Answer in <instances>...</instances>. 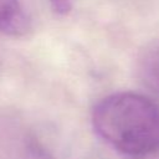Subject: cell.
I'll return each instance as SVG.
<instances>
[{
  "label": "cell",
  "mask_w": 159,
  "mask_h": 159,
  "mask_svg": "<svg viewBox=\"0 0 159 159\" xmlns=\"http://www.w3.org/2000/svg\"><path fill=\"white\" fill-rule=\"evenodd\" d=\"M137 71L142 82L159 94V37L150 41L140 51Z\"/></svg>",
  "instance_id": "cell-4"
},
{
  "label": "cell",
  "mask_w": 159,
  "mask_h": 159,
  "mask_svg": "<svg viewBox=\"0 0 159 159\" xmlns=\"http://www.w3.org/2000/svg\"><path fill=\"white\" fill-rule=\"evenodd\" d=\"M91 120L98 137L123 155L159 153V104L147 96L112 93L96 103Z\"/></svg>",
  "instance_id": "cell-1"
},
{
  "label": "cell",
  "mask_w": 159,
  "mask_h": 159,
  "mask_svg": "<svg viewBox=\"0 0 159 159\" xmlns=\"http://www.w3.org/2000/svg\"><path fill=\"white\" fill-rule=\"evenodd\" d=\"M0 159H55L48 148L26 123L0 113Z\"/></svg>",
  "instance_id": "cell-2"
},
{
  "label": "cell",
  "mask_w": 159,
  "mask_h": 159,
  "mask_svg": "<svg viewBox=\"0 0 159 159\" xmlns=\"http://www.w3.org/2000/svg\"><path fill=\"white\" fill-rule=\"evenodd\" d=\"M53 11L58 15H66L71 11V0H47Z\"/></svg>",
  "instance_id": "cell-5"
},
{
  "label": "cell",
  "mask_w": 159,
  "mask_h": 159,
  "mask_svg": "<svg viewBox=\"0 0 159 159\" xmlns=\"http://www.w3.org/2000/svg\"><path fill=\"white\" fill-rule=\"evenodd\" d=\"M31 19L21 0H0V32L21 37L30 32Z\"/></svg>",
  "instance_id": "cell-3"
}]
</instances>
